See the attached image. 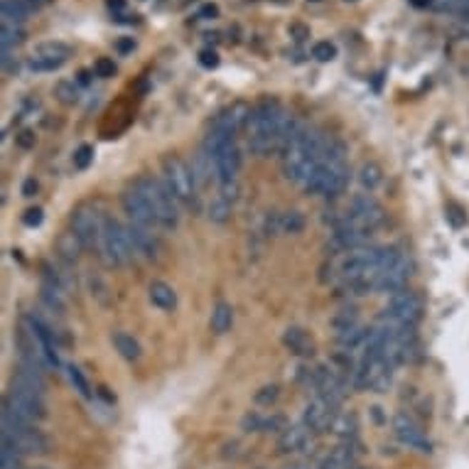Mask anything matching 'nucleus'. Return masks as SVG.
Listing matches in <instances>:
<instances>
[{"label":"nucleus","instance_id":"nucleus-1","mask_svg":"<svg viewBox=\"0 0 469 469\" xmlns=\"http://www.w3.org/2000/svg\"><path fill=\"white\" fill-rule=\"evenodd\" d=\"M135 187L153 207V212H155L158 226H163V229H175L180 222V207H177L180 202L175 200L172 192L165 187V182H160L155 177H138Z\"/></svg>","mask_w":469,"mask_h":469},{"label":"nucleus","instance_id":"nucleus-2","mask_svg":"<svg viewBox=\"0 0 469 469\" xmlns=\"http://www.w3.org/2000/svg\"><path fill=\"white\" fill-rule=\"evenodd\" d=\"M98 246H101V253L108 266H125V263H130L135 258L133 248H130V241H128V234H125V226L118 224L115 219L106 217Z\"/></svg>","mask_w":469,"mask_h":469},{"label":"nucleus","instance_id":"nucleus-3","mask_svg":"<svg viewBox=\"0 0 469 469\" xmlns=\"http://www.w3.org/2000/svg\"><path fill=\"white\" fill-rule=\"evenodd\" d=\"M163 182L177 202H192L197 192V180L192 168L177 155L163 158Z\"/></svg>","mask_w":469,"mask_h":469},{"label":"nucleus","instance_id":"nucleus-4","mask_svg":"<svg viewBox=\"0 0 469 469\" xmlns=\"http://www.w3.org/2000/svg\"><path fill=\"white\" fill-rule=\"evenodd\" d=\"M3 411L10 413V416H15V418H20V421L30 423V425L35 421H42V418L47 416L42 393H32V391L18 388V386H10V391L5 393Z\"/></svg>","mask_w":469,"mask_h":469},{"label":"nucleus","instance_id":"nucleus-5","mask_svg":"<svg viewBox=\"0 0 469 469\" xmlns=\"http://www.w3.org/2000/svg\"><path fill=\"white\" fill-rule=\"evenodd\" d=\"M103 222H106V217L98 214V209L91 204H81L71 212V231L84 244V248H93L101 241Z\"/></svg>","mask_w":469,"mask_h":469},{"label":"nucleus","instance_id":"nucleus-6","mask_svg":"<svg viewBox=\"0 0 469 469\" xmlns=\"http://www.w3.org/2000/svg\"><path fill=\"white\" fill-rule=\"evenodd\" d=\"M383 314L403 324H418V319H421V314H423V302L416 292L403 288L398 292H393V295H388Z\"/></svg>","mask_w":469,"mask_h":469},{"label":"nucleus","instance_id":"nucleus-7","mask_svg":"<svg viewBox=\"0 0 469 469\" xmlns=\"http://www.w3.org/2000/svg\"><path fill=\"white\" fill-rule=\"evenodd\" d=\"M351 222H356L359 226L364 229L373 231L378 224H383L386 214H383V207L376 202L373 195H356L354 200L349 202V209H346Z\"/></svg>","mask_w":469,"mask_h":469},{"label":"nucleus","instance_id":"nucleus-8","mask_svg":"<svg viewBox=\"0 0 469 469\" xmlns=\"http://www.w3.org/2000/svg\"><path fill=\"white\" fill-rule=\"evenodd\" d=\"M312 430L302 425H288L278 438V452L280 455H305L314 445Z\"/></svg>","mask_w":469,"mask_h":469},{"label":"nucleus","instance_id":"nucleus-9","mask_svg":"<svg viewBox=\"0 0 469 469\" xmlns=\"http://www.w3.org/2000/svg\"><path fill=\"white\" fill-rule=\"evenodd\" d=\"M120 204H123V212L128 214L130 222H135V224H140V226H148V229L158 226L155 212H153V207L148 204L145 197L138 192L135 185L130 187V190L123 192V197H120Z\"/></svg>","mask_w":469,"mask_h":469},{"label":"nucleus","instance_id":"nucleus-10","mask_svg":"<svg viewBox=\"0 0 469 469\" xmlns=\"http://www.w3.org/2000/svg\"><path fill=\"white\" fill-rule=\"evenodd\" d=\"M393 435L401 440L406 447L418 452H430V440L425 438V433L421 430V425L413 421L408 413H398L393 418Z\"/></svg>","mask_w":469,"mask_h":469},{"label":"nucleus","instance_id":"nucleus-11","mask_svg":"<svg viewBox=\"0 0 469 469\" xmlns=\"http://www.w3.org/2000/svg\"><path fill=\"white\" fill-rule=\"evenodd\" d=\"M334 413H336V408H332L324 398H319V396H314V398L305 406V411H302V423H305L314 435L329 433L332 421H334Z\"/></svg>","mask_w":469,"mask_h":469},{"label":"nucleus","instance_id":"nucleus-12","mask_svg":"<svg viewBox=\"0 0 469 469\" xmlns=\"http://www.w3.org/2000/svg\"><path fill=\"white\" fill-rule=\"evenodd\" d=\"M3 443L15 447L23 457L25 455H45V452L49 450V440L35 428V425L20 430V433H15V435H3Z\"/></svg>","mask_w":469,"mask_h":469},{"label":"nucleus","instance_id":"nucleus-13","mask_svg":"<svg viewBox=\"0 0 469 469\" xmlns=\"http://www.w3.org/2000/svg\"><path fill=\"white\" fill-rule=\"evenodd\" d=\"M251 115H253V111L246 106V103H236V106L226 108V111H222L217 115L212 130H224V133H229V135H236L239 130L248 128Z\"/></svg>","mask_w":469,"mask_h":469},{"label":"nucleus","instance_id":"nucleus-14","mask_svg":"<svg viewBox=\"0 0 469 469\" xmlns=\"http://www.w3.org/2000/svg\"><path fill=\"white\" fill-rule=\"evenodd\" d=\"M408 278H411V263H408L406 256H403L396 266L381 270V273L376 275V290L386 292V295H393V292L406 288Z\"/></svg>","mask_w":469,"mask_h":469},{"label":"nucleus","instance_id":"nucleus-15","mask_svg":"<svg viewBox=\"0 0 469 469\" xmlns=\"http://www.w3.org/2000/svg\"><path fill=\"white\" fill-rule=\"evenodd\" d=\"M125 234H128V241H130V248H133L135 256H143V258H158V239L148 226H140L135 222L125 224Z\"/></svg>","mask_w":469,"mask_h":469},{"label":"nucleus","instance_id":"nucleus-16","mask_svg":"<svg viewBox=\"0 0 469 469\" xmlns=\"http://www.w3.org/2000/svg\"><path fill=\"white\" fill-rule=\"evenodd\" d=\"M212 160H214V168H217L219 182L236 180V175H239V170H241V153H239V148H236V143L226 145L224 150L214 153Z\"/></svg>","mask_w":469,"mask_h":469},{"label":"nucleus","instance_id":"nucleus-17","mask_svg":"<svg viewBox=\"0 0 469 469\" xmlns=\"http://www.w3.org/2000/svg\"><path fill=\"white\" fill-rule=\"evenodd\" d=\"M283 344L288 346L295 356H312L314 354V341L312 336L300 327H288L283 334Z\"/></svg>","mask_w":469,"mask_h":469},{"label":"nucleus","instance_id":"nucleus-18","mask_svg":"<svg viewBox=\"0 0 469 469\" xmlns=\"http://www.w3.org/2000/svg\"><path fill=\"white\" fill-rule=\"evenodd\" d=\"M148 295H150L153 305L165 312H172L177 307V292H175L172 285L165 283V280H153L150 288H148Z\"/></svg>","mask_w":469,"mask_h":469},{"label":"nucleus","instance_id":"nucleus-19","mask_svg":"<svg viewBox=\"0 0 469 469\" xmlns=\"http://www.w3.org/2000/svg\"><path fill=\"white\" fill-rule=\"evenodd\" d=\"M329 433L336 435L339 440H354L356 435H359V418H356V413H339V411H336Z\"/></svg>","mask_w":469,"mask_h":469},{"label":"nucleus","instance_id":"nucleus-20","mask_svg":"<svg viewBox=\"0 0 469 469\" xmlns=\"http://www.w3.org/2000/svg\"><path fill=\"white\" fill-rule=\"evenodd\" d=\"M368 334H371V327H364V324H359V327L349 329V332L344 334H336V344L341 346V351H364V346H366L368 341Z\"/></svg>","mask_w":469,"mask_h":469},{"label":"nucleus","instance_id":"nucleus-21","mask_svg":"<svg viewBox=\"0 0 469 469\" xmlns=\"http://www.w3.org/2000/svg\"><path fill=\"white\" fill-rule=\"evenodd\" d=\"M192 172H195V180H197V187L207 185L209 180L217 177V168H214V160L209 155L207 150H202L195 155V163H192Z\"/></svg>","mask_w":469,"mask_h":469},{"label":"nucleus","instance_id":"nucleus-22","mask_svg":"<svg viewBox=\"0 0 469 469\" xmlns=\"http://www.w3.org/2000/svg\"><path fill=\"white\" fill-rule=\"evenodd\" d=\"M111 341H113L115 351H118V354L123 356L125 361H138V359L143 356V349H140V344H138V339H135L133 334L115 332L111 336Z\"/></svg>","mask_w":469,"mask_h":469},{"label":"nucleus","instance_id":"nucleus-23","mask_svg":"<svg viewBox=\"0 0 469 469\" xmlns=\"http://www.w3.org/2000/svg\"><path fill=\"white\" fill-rule=\"evenodd\" d=\"M81 248H84V244H81V241L76 239L74 231H67V234H62V236L57 239V253L64 258V261H69V263H76V261H79Z\"/></svg>","mask_w":469,"mask_h":469},{"label":"nucleus","instance_id":"nucleus-24","mask_svg":"<svg viewBox=\"0 0 469 469\" xmlns=\"http://www.w3.org/2000/svg\"><path fill=\"white\" fill-rule=\"evenodd\" d=\"M231 322H234V310H231V305L229 302H217V307H214V312H212V322H209L212 332L214 334L229 332Z\"/></svg>","mask_w":469,"mask_h":469},{"label":"nucleus","instance_id":"nucleus-25","mask_svg":"<svg viewBox=\"0 0 469 469\" xmlns=\"http://www.w3.org/2000/svg\"><path fill=\"white\" fill-rule=\"evenodd\" d=\"M359 324L361 322H359V314L354 307H344V310L334 312V317L329 319V327L334 329V334H344V332H349V329L359 327Z\"/></svg>","mask_w":469,"mask_h":469},{"label":"nucleus","instance_id":"nucleus-26","mask_svg":"<svg viewBox=\"0 0 469 469\" xmlns=\"http://www.w3.org/2000/svg\"><path fill=\"white\" fill-rule=\"evenodd\" d=\"M40 297H42V302H45V305H47L52 312L62 314L64 310H67V300H64V290H59L57 285L45 283V285H42Z\"/></svg>","mask_w":469,"mask_h":469},{"label":"nucleus","instance_id":"nucleus-27","mask_svg":"<svg viewBox=\"0 0 469 469\" xmlns=\"http://www.w3.org/2000/svg\"><path fill=\"white\" fill-rule=\"evenodd\" d=\"M359 182H361L364 190L373 192L381 182H383V172H381V168L376 163H364L361 168H359Z\"/></svg>","mask_w":469,"mask_h":469},{"label":"nucleus","instance_id":"nucleus-28","mask_svg":"<svg viewBox=\"0 0 469 469\" xmlns=\"http://www.w3.org/2000/svg\"><path fill=\"white\" fill-rule=\"evenodd\" d=\"M207 217L214 224H226L231 219V202H226L222 195H217L207 207Z\"/></svg>","mask_w":469,"mask_h":469},{"label":"nucleus","instance_id":"nucleus-29","mask_svg":"<svg viewBox=\"0 0 469 469\" xmlns=\"http://www.w3.org/2000/svg\"><path fill=\"white\" fill-rule=\"evenodd\" d=\"M280 224V234H288V236H295L305 229V217L300 212H283L278 219Z\"/></svg>","mask_w":469,"mask_h":469},{"label":"nucleus","instance_id":"nucleus-30","mask_svg":"<svg viewBox=\"0 0 469 469\" xmlns=\"http://www.w3.org/2000/svg\"><path fill=\"white\" fill-rule=\"evenodd\" d=\"M278 398H280V386L278 383H266V386H261L256 393H253V401H256L258 406H273Z\"/></svg>","mask_w":469,"mask_h":469},{"label":"nucleus","instance_id":"nucleus-31","mask_svg":"<svg viewBox=\"0 0 469 469\" xmlns=\"http://www.w3.org/2000/svg\"><path fill=\"white\" fill-rule=\"evenodd\" d=\"M67 371H69V381H71V386H74V391H79L84 398H91V386H89V381H86L84 373H81V368L69 366Z\"/></svg>","mask_w":469,"mask_h":469},{"label":"nucleus","instance_id":"nucleus-32","mask_svg":"<svg viewBox=\"0 0 469 469\" xmlns=\"http://www.w3.org/2000/svg\"><path fill=\"white\" fill-rule=\"evenodd\" d=\"M20 457L23 455L15 447L3 443V450H0V469H20Z\"/></svg>","mask_w":469,"mask_h":469},{"label":"nucleus","instance_id":"nucleus-33","mask_svg":"<svg viewBox=\"0 0 469 469\" xmlns=\"http://www.w3.org/2000/svg\"><path fill=\"white\" fill-rule=\"evenodd\" d=\"M263 421H266V418H263L261 413L251 411L241 418V430H244V433H263Z\"/></svg>","mask_w":469,"mask_h":469},{"label":"nucleus","instance_id":"nucleus-34","mask_svg":"<svg viewBox=\"0 0 469 469\" xmlns=\"http://www.w3.org/2000/svg\"><path fill=\"white\" fill-rule=\"evenodd\" d=\"M93 163V148L91 145H81L79 150L74 153V168L86 170Z\"/></svg>","mask_w":469,"mask_h":469},{"label":"nucleus","instance_id":"nucleus-35","mask_svg":"<svg viewBox=\"0 0 469 469\" xmlns=\"http://www.w3.org/2000/svg\"><path fill=\"white\" fill-rule=\"evenodd\" d=\"M57 96L62 103H67V106H71V103H76V98H79V93H76L74 84H67V81H62V84L57 86Z\"/></svg>","mask_w":469,"mask_h":469},{"label":"nucleus","instance_id":"nucleus-36","mask_svg":"<svg viewBox=\"0 0 469 469\" xmlns=\"http://www.w3.org/2000/svg\"><path fill=\"white\" fill-rule=\"evenodd\" d=\"M219 195H222L226 202L234 204L236 200H239V182H236V180H231V182H219Z\"/></svg>","mask_w":469,"mask_h":469},{"label":"nucleus","instance_id":"nucleus-37","mask_svg":"<svg viewBox=\"0 0 469 469\" xmlns=\"http://www.w3.org/2000/svg\"><path fill=\"white\" fill-rule=\"evenodd\" d=\"M285 428H288L285 416H268L266 421H263V433H283Z\"/></svg>","mask_w":469,"mask_h":469},{"label":"nucleus","instance_id":"nucleus-38","mask_svg":"<svg viewBox=\"0 0 469 469\" xmlns=\"http://www.w3.org/2000/svg\"><path fill=\"white\" fill-rule=\"evenodd\" d=\"M91 295L96 297L101 305H108V288L98 278H91Z\"/></svg>","mask_w":469,"mask_h":469},{"label":"nucleus","instance_id":"nucleus-39","mask_svg":"<svg viewBox=\"0 0 469 469\" xmlns=\"http://www.w3.org/2000/svg\"><path fill=\"white\" fill-rule=\"evenodd\" d=\"M445 212H447V219H450V222L455 224V226H462V224L467 222L465 212H462V209L457 207L455 202H450V204H447V209H445Z\"/></svg>","mask_w":469,"mask_h":469},{"label":"nucleus","instance_id":"nucleus-40","mask_svg":"<svg viewBox=\"0 0 469 469\" xmlns=\"http://www.w3.org/2000/svg\"><path fill=\"white\" fill-rule=\"evenodd\" d=\"M42 219H45V217H42V209L35 207V209H27L25 217H23V222H25L27 226H40Z\"/></svg>","mask_w":469,"mask_h":469},{"label":"nucleus","instance_id":"nucleus-41","mask_svg":"<svg viewBox=\"0 0 469 469\" xmlns=\"http://www.w3.org/2000/svg\"><path fill=\"white\" fill-rule=\"evenodd\" d=\"M314 57L322 59V62H324V59H332L334 57V47L327 45V42H322V45L314 47Z\"/></svg>","mask_w":469,"mask_h":469},{"label":"nucleus","instance_id":"nucleus-42","mask_svg":"<svg viewBox=\"0 0 469 469\" xmlns=\"http://www.w3.org/2000/svg\"><path fill=\"white\" fill-rule=\"evenodd\" d=\"M18 145L25 148V150H27V148H32V145H35V135H32L30 130H23V133L18 135Z\"/></svg>","mask_w":469,"mask_h":469},{"label":"nucleus","instance_id":"nucleus-43","mask_svg":"<svg viewBox=\"0 0 469 469\" xmlns=\"http://www.w3.org/2000/svg\"><path fill=\"white\" fill-rule=\"evenodd\" d=\"M35 192H37V182H35V180H25V185H23V197H35Z\"/></svg>","mask_w":469,"mask_h":469},{"label":"nucleus","instance_id":"nucleus-44","mask_svg":"<svg viewBox=\"0 0 469 469\" xmlns=\"http://www.w3.org/2000/svg\"><path fill=\"white\" fill-rule=\"evenodd\" d=\"M113 71V64L111 62H98V74L101 76H108Z\"/></svg>","mask_w":469,"mask_h":469},{"label":"nucleus","instance_id":"nucleus-45","mask_svg":"<svg viewBox=\"0 0 469 469\" xmlns=\"http://www.w3.org/2000/svg\"><path fill=\"white\" fill-rule=\"evenodd\" d=\"M285 469H312V467L307 465V462H292V465H288Z\"/></svg>","mask_w":469,"mask_h":469},{"label":"nucleus","instance_id":"nucleus-46","mask_svg":"<svg viewBox=\"0 0 469 469\" xmlns=\"http://www.w3.org/2000/svg\"><path fill=\"white\" fill-rule=\"evenodd\" d=\"M202 62H204V64H217V59H214V54H204Z\"/></svg>","mask_w":469,"mask_h":469},{"label":"nucleus","instance_id":"nucleus-47","mask_svg":"<svg viewBox=\"0 0 469 469\" xmlns=\"http://www.w3.org/2000/svg\"><path fill=\"white\" fill-rule=\"evenodd\" d=\"M30 469H49V467H30Z\"/></svg>","mask_w":469,"mask_h":469},{"label":"nucleus","instance_id":"nucleus-48","mask_svg":"<svg viewBox=\"0 0 469 469\" xmlns=\"http://www.w3.org/2000/svg\"><path fill=\"white\" fill-rule=\"evenodd\" d=\"M354 469H371V467H354Z\"/></svg>","mask_w":469,"mask_h":469}]
</instances>
